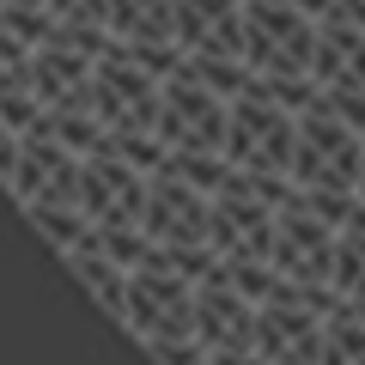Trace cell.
I'll use <instances>...</instances> for the list:
<instances>
[{
  "label": "cell",
  "mask_w": 365,
  "mask_h": 365,
  "mask_svg": "<svg viewBox=\"0 0 365 365\" xmlns=\"http://www.w3.org/2000/svg\"><path fill=\"white\" fill-rule=\"evenodd\" d=\"M292 146H299V116L287 104H274L268 91L250 86L225 98V165L232 170H268V177H292Z\"/></svg>",
  "instance_id": "cell-1"
},
{
  "label": "cell",
  "mask_w": 365,
  "mask_h": 365,
  "mask_svg": "<svg viewBox=\"0 0 365 365\" xmlns=\"http://www.w3.org/2000/svg\"><path fill=\"white\" fill-rule=\"evenodd\" d=\"M244 13V67L256 79H311V43L317 19L292 0H237Z\"/></svg>",
  "instance_id": "cell-2"
},
{
  "label": "cell",
  "mask_w": 365,
  "mask_h": 365,
  "mask_svg": "<svg viewBox=\"0 0 365 365\" xmlns=\"http://www.w3.org/2000/svg\"><path fill=\"white\" fill-rule=\"evenodd\" d=\"M122 329L140 347L153 341H195V280H182L177 268H128V299H122Z\"/></svg>",
  "instance_id": "cell-3"
},
{
  "label": "cell",
  "mask_w": 365,
  "mask_h": 365,
  "mask_svg": "<svg viewBox=\"0 0 365 365\" xmlns=\"http://www.w3.org/2000/svg\"><path fill=\"white\" fill-rule=\"evenodd\" d=\"M359 140L335 110L323 104V91H317V104L299 110V146H292V189H341L353 195V177H359Z\"/></svg>",
  "instance_id": "cell-4"
},
{
  "label": "cell",
  "mask_w": 365,
  "mask_h": 365,
  "mask_svg": "<svg viewBox=\"0 0 365 365\" xmlns=\"http://www.w3.org/2000/svg\"><path fill=\"white\" fill-rule=\"evenodd\" d=\"M153 134H158L165 153H220L225 146V98H213V91L177 61V73L158 86Z\"/></svg>",
  "instance_id": "cell-5"
},
{
  "label": "cell",
  "mask_w": 365,
  "mask_h": 365,
  "mask_svg": "<svg viewBox=\"0 0 365 365\" xmlns=\"http://www.w3.org/2000/svg\"><path fill=\"white\" fill-rule=\"evenodd\" d=\"M268 268L292 287H329L335 268V225H323L299 195L287 207H274V244H268Z\"/></svg>",
  "instance_id": "cell-6"
},
{
  "label": "cell",
  "mask_w": 365,
  "mask_h": 365,
  "mask_svg": "<svg viewBox=\"0 0 365 365\" xmlns=\"http://www.w3.org/2000/svg\"><path fill=\"white\" fill-rule=\"evenodd\" d=\"M140 232L158 250H207V195L177 182V177H165V170H153L146 177Z\"/></svg>",
  "instance_id": "cell-7"
},
{
  "label": "cell",
  "mask_w": 365,
  "mask_h": 365,
  "mask_svg": "<svg viewBox=\"0 0 365 365\" xmlns=\"http://www.w3.org/2000/svg\"><path fill=\"white\" fill-rule=\"evenodd\" d=\"M170 43L182 55H237L244 49V13H237V0H170Z\"/></svg>",
  "instance_id": "cell-8"
},
{
  "label": "cell",
  "mask_w": 365,
  "mask_h": 365,
  "mask_svg": "<svg viewBox=\"0 0 365 365\" xmlns=\"http://www.w3.org/2000/svg\"><path fill=\"white\" fill-rule=\"evenodd\" d=\"M195 341L201 347H250V299L232 287L213 262V274L195 280Z\"/></svg>",
  "instance_id": "cell-9"
},
{
  "label": "cell",
  "mask_w": 365,
  "mask_h": 365,
  "mask_svg": "<svg viewBox=\"0 0 365 365\" xmlns=\"http://www.w3.org/2000/svg\"><path fill=\"white\" fill-rule=\"evenodd\" d=\"M311 79H317V91H365V31H353L335 13L317 19Z\"/></svg>",
  "instance_id": "cell-10"
},
{
  "label": "cell",
  "mask_w": 365,
  "mask_h": 365,
  "mask_svg": "<svg viewBox=\"0 0 365 365\" xmlns=\"http://www.w3.org/2000/svg\"><path fill=\"white\" fill-rule=\"evenodd\" d=\"M67 268L79 274V287L104 304L110 317H122V299H128V268H116L104 250H91V244H73V250H67Z\"/></svg>",
  "instance_id": "cell-11"
},
{
  "label": "cell",
  "mask_w": 365,
  "mask_h": 365,
  "mask_svg": "<svg viewBox=\"0 0 365 365\" xmlns=\"http://www.w3.org/2000/svg\"><path fill=\"white\" fill-rule=\"evenodd\" d=\"M329 287L341 299L365 304V201H353V220L335 232V268H329Z\"/></svg>",
  "instance_id": "cell-12"
},
{
  "label": "cell",
  "mask_w": 365,
  "mask_h": 365,
  "mask_svg": "<svg viewBox=\"0 0 365 365\" xmlns=\"http://www.w3.org/2000/svg\"><path fill=\"white\" fill-rule=\"evenodd\" d=\"M317 365H365V317L353 299H341L323 317V359Z\"/></svg>",
  "instance_id": "cell-13"
},
{
  "label": "cell",
  "mask_w": 365,
  "mask_h": 365,
  "mask_svg": "<svg viewBox=\"0 0 365 365\" xmlns=\"http://www.w3.org/2000/svg\"><path fill=\"white\" fill-rule=\"evenodd\" d=\"M25 220L37 225V232L49 237V244L61 250V256L79 244V237H86V213H79L73 201H25Z\"/></svg>",
  "instance_id": "cell-14"
},
{
  "label": "cell",
  "mask_w": 365,
  "mask_h": 365,
  "mask_svg": "<svg viewBox=\"0 0 365 365\" xmlns=\"http://www.w3.org/2000/svg\"><path fill=\"white\" fill-rule=\"evenodd\" d=\"M165 177L189 182V189H201V195H213L225 177H232V165H225V153H165Z\"/></svg>",
  "instance_id": "cell-15"
},
{
  "label": "cell",
  "mask_w": 365,
  "mask_h": 365,
  "mask_svg": "<svg viewBox=\"0 0 365 365\" xmlns=\"http://www.w3.org/2000/svg\"><path fill=\"white\" fill-rule=\"evenodd\" d=\"M153 353L158 365H207V347H201V341H153Z\"/></svg>",
  "instance_id": "cell-16"
},
{
  "label": "cell",
  "mask_w": 365,
  "mask_h": 365,
  "mask_svg": "<svg viewBox=\"0 0 365 365\" xmlns=\"http://www.w3.org/2000/svg\"><path fill=\"white\" fill-rule=\"evenodd\" d=\"M353 195L365 201V140H359V177H353Z\"/></svg>",
  "instance_id": "cell-17"
}]
</instances>
